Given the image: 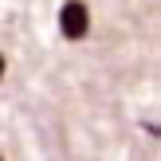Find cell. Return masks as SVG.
I'll return each mask as SVG.
<instances>
[{"label": "cell", "instance_id": "3957f363", "mask_svg": "<svg viewBox=\"0 0 161 161\" xmlns=\"http://www.w3.org/2000/svg\"><path fill=\"white\" fill-rule=\"evenodd\" d=\"M0 161H4V157H0Z\"/></svg>", "mask_w": 161, "mask_h": 161}, {"label": "cell", "instance_id": "6da1fadb", "mask_svg": "<svg viewBox=\"0 0 161 161\" xmlns=\"http://www.w3.org/2000/svg\"><path fill=\"white\" fill-rule=\"evenodd\" d=\"M59 31L67 39H83L86 31H91V8L83 4V0H67L59 12Z\"/></svg>", "mask_w": 161, "mask_h": 161}, {"label": "cell", "instance_id": "7a4b0ae2", "mask_svg": "<svg viewBox=\"0 0 161 161\" xmlns=\"http://www.w3.org/2000/svg\"><path fill=\"white\" fill-rule=\"evenodd\" d=\"M0 79H4V55H0Z\"/></svg>", "mask_w": 161, "mask_h": 161}]
</instances>
